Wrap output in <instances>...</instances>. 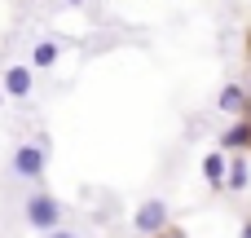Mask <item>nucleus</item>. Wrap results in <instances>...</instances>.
<instances>
[{
	"instance_id": "nucleus-10",
	"label": "nucleus",
	"mask_w": 251,
	"mask_h": 238,
	"mask_svg": "<svg viewBox=\"0 0 251 238\" xmlns=\"http://www.w3.org/2000/svg\"><path fill=\"white\" fill-rule=\"evenodd\" d=\"M44 238H79V234H71V230H53V234H44Z\"/></svg>"
},
{
	"instance_id": "nucleus-5",
	"label": "nucleus",
	"mask_w": 251,
	"mask_h": 238,
	"mask_svg": "<svg viewBox=\"0 0 251 238\" xmlns=\"http://www.w3.org/2000/svg\"><path fill=\"white\" fill-rule=\"evenodd\" d=\"M216 106H221L225 115H238V110L247 106V93H243L238 84H225V88H221V102H216Z\"/></svg>"
},
{
	"instance_id": "nucleus-11",
	"label": "nucleus",
	"mask_w": 251,
	"mask_h": 238,
	"mask_svg": "<svg viewBox=\"0 0 251 238\" xmlns=\"http://www.w3.org/2000/svg\"><path fill=\"white\" fill-rule=\"evenodd\" d=\"M243 238H251V221H247V225H243Z\"/></svg>"
},
{
	"instance_id": "nucleus-1",
	"label": "nucleus",
	"mask_w": 251,
	"mask_h": 238,
	"mask_svg": "<svg viewBox=\"0 0 251 238\" xmlns=\"http://www.w3.org/2000/svg\"><path fill=\"white\" fill-rule=\"evenodd\" d=\"M44 163H49V141H26V146L13 150L9 172H13L18 181H40V177H44Z\"/></svg>"
},
{
	"instance_id": "nucleus-8",
	"label": "nucleus",
	"mask_w": 251,
	"mask_h": 238,
	"mask_svg": "<svg viewBox=\"0 0 251 238\" xmlns=\"http://www.w3.org/2000/svg\"><path fill=\"white\" fill-rule=\"evenodd\" d=\"M57 53H62V49H57L53 40H40V44L31 49V66H53V62H57Z\"/></svg>"
},
{
	"instance_id": "nucleus-7",
	"label": "nucleus",
	"mask_w": 251,
	"mask_h": 238,
	"mask_svg": "<svg viewBox=\"0 0 251 238\" xmlns=\"http://www.w3.org/2000/svg\"><path fill=\"white\" fill-rule=\"evenodd\" d=\"M221 146H225V150H243V146H251V124H234L229 132H221Z\"/></svg>"
},
{
	"instance_id": "nucleus-6",
	"label": "nucleus",
	"mask_w": 251,
	"mask_h": 238,
	"mask_svg": "<svg viewBox=\"0 0 251 238\" xmlns=\"http://www.w3.org/2000/svg\"><path fill=\"white\" fill-rule=\"evenodd\" d=\"M225 172H229L225 155H221V150H212V155L203 159V177H207V185H221V181H225Z\"/></svg>"
},
{
	"instance_id": "nucleus-4",
	"label": "nucleus",
	"mask_w": 251,
	"mask_h": 238,
	"mask_svg": "<svg viewBox=\"0 0 251 238\" xmlns=\"http://www.w3.org/2000/svg\"><path fill=\"white\" fill-rule=\"evenodd\" d=\"M31 66H4V79H0V88L9 93V97H31Z\"/></svg>"
},
{
	"instance_id": "nucleus-9",
	"label": "nucleus",
	"mask_w": 251,
	"mask_h": 238,
	"mask_svg": "<svg viewBox=\"0 0 251 238\" xmlns=\"http://www.w3.org/2000/svg\"><path fill=\"white\" fill-rule=\"evenodd\" d=\"M247 181H251V168L243 163V159H234L229 172H225V185H229V190H247Z\"/></svg>"
},
{
	"instance_id": "nucleus-3",
	"label": "nucleus",
	"mask_w": 251,
	"mask_h": 238,
	"mask_svg": "<svg viewBox=\"0 0 251 238\" xmlns=\"http://www.w3.org/2000/svg\"><path fill=\"white\" fill-rule=\"evenodd\" d=\"M132 225H137V234H159V230L168 225V203H163V199H146V203L137 208Z\"/></svg>"
},
{
	"instance_id": "nucleus-12",
	"label": "nucleus",
	"mask_w": 251,
	"mask_h": 238,
	"mask_svg": "<svg viewBox=\"0 0 251 238\" xmlns=\"http://www.w3.org/2000/svg\"><path fill=\"white\" fill-rule=\"evenodd\" d=\"M66 4H84V0H66Z\"/></svg>"
},
{
	"instance_id": "nucleus-2",
	"label": "nucleus",
	"mask_w": 251,
	"mask_h": 238,
	"mask_svg": "<svg viewBox=\"0 0 251 238\" xmlns=\"http://www.w3.org/2000/svg\"><path fill=\"white\" fill-rule=\"evenodd\" d=\"M26 225H35V230H44V234H53V230L62 225V203H57L53 194H44V190H35V194L26 199Z\"/></svg>"
}]
</instances>
